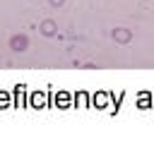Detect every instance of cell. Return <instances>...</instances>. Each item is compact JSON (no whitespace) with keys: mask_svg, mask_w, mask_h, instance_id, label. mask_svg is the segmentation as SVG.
<instances>
[{"mask_svg":"<svg viewBox=\"0 0 154 144\" xmlns=\"http://www.w3.org/2000/svg\"><path fill=\"white\" fill-rule=\"evenodd\" d=\"M10 48H12V50H17V53H22V50H26V48H29V38H26L24 34H17V36H12V38H10Z\"/></svg>","mask_w":154,"mask_h":144,"instance_id":"1","label":"cell"},{"mask_svg":"<svg viewBox=\"0 0 154 144\" xmlns=\"http://www.w3.org/2000/svg\"><path fill=\"white\" fill-rule=\"evenodd\" d=\"M51 2V7H63L65 5V0H48Z\"/></svg>","mask_w":154,"mask_h":144,"instance_id":"4","label":"cell"},{"mask_svg":"<svg viewBox=\"0 0 154 144\" xmlns=\"http://www.w3.org/2000/svg\"><path fill=\"white\" fill-rule=\"evenodd\" d=\"M38 29H41V34H43V36H55V31H58V24H55L53 19H43Z\"/></svg>","mask_w":154,"mask_h":144,"instance_id":"3","label":"cell"},{"mask_svg":"<svg viewBox=\"0 0 154 144\" xmlns=\"http://www.w3.org/2000/svg\"><path fill=\"white\" fill-rule=\"evenodd\" d=\"M130 38H132V31H130V29H125V26L113 29V41H118V43H128Z\"/></svg>","mask_w":154,"mask_h":144,"instance_id":"2","label":"cell"},{"mask_svg":"<svg viewBox=\"0 0 154 144\" xmlns=\"http://www.w3.org/2000/svg\"><path fill=\"white\" fill-rule=\"evenodd\" d=\"M77 103L84 106V103H87V94H79V96H77Z\"/></svg>","mask_w":154,"mask_h":144,"instance_id":"5","label":"cell"}]
</instances>
